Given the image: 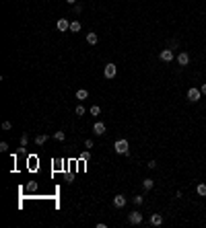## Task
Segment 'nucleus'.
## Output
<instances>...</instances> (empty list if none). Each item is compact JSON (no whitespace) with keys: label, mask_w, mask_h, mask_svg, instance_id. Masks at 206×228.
<instances>
[{"label":"nucleus","mask_w":206,"mask_h":228,"mask_svg":"<svg viewBox=\"0 0 206 228\" xmlns=\"http://www.w3.org/2000/svg\"><path fill=\"white\" fill-rule=\"evenodd\" d=\"M66 2H68V4H76V0H66Z\"/></svg>","instance_id":"29"},{"label":"nucleus","mask_w":206,"mask_h":228,"mask_svg":"<svg viewBox=\"0 0 206 228\" xmlns=\"http://www.w3.org/2000/svg\"><path fill=\"white\" fill-rule=\"evenodd\" d=\"M74 6V12H80V10H83V6H80V4H72Z\"/></svg>","instance_id":"27"},{"label":"nucleus","mask_w":206,"mask_h":228,"mask_svg":"<svg viewBox=\"0 0 206 228\" xmlns=\"http://www.w3.org/2000/svg\"><path fill=\"white\" fill-rule=\"evenodd\" d=\"M27 142H29V136L23 134V136H21V146H27Z\"/></svg>","instance_id":"20"},{"label":"nucleus","mask_w":206,"mask_h":228,"mask_svg":"<svg viewBox=\"0 0 206 228\" xmlns=\"http://www.w3.org/2000/svg\"><path fill=\"white\" fill-rule=\"evenodd\" d=\"M85 148L91 150V148H93V142H91V140H87V142H85Z\"/></svg>","instance_id":"25"},{"label":"nucleus","mask_w":206,"mask_h":228,"mask_svg":"<svg viewBox=\"0 0 206 228\" xmlns=\"http://www.w3.org/2000/svg\"><path fill=\"white\" fill-rule=\"evenodd\" d=\"M116 152L118 154H128V140H118V142H116Z\"/></svg>","instance_id":"3"},{"label":"nucleus","mask_w":206,"mask_h":228,"mask_svg":"<svg viewBox=\"0 0 206 228\" xmlns=\"http://www.w3.org/2000/svg\"><path fill=\"white\" fill-rule=\"evenodd\" d=\"M54 138H56V140H60V142H62V140L66 138V134H64V132H56V134H54Z\"/></svg>","instance_id":"19"},{"label":"nucleus","mask_w":206,"mask_h":228,"mask_svg":"<svg viewBox=\"0 0 206 228\" xmlns=\"http://www.w3.org/2000/svg\"><path fill=\"white\" fill-rule=\"evenodd\" d=\"M159 58H161L163 62H171V60H173V51H171V50H161Z\"/></svg>","instance_id":"8"},{"label":"nucleus","mask_w":206,"mask_h":228,"mask_svg":"<svg viewBox=\"0 0 206 228\" xmlns=\"http://www.w3.org/2000/svg\"><path fill=\"white\" fill-rule=\"evenodd\" d=\"M56 27H58V31H62V33L64 31H70V23L66 19H60L58 23H56Z\"/></svg>","instance_id":"7"},{"label":"nucleus","mask_w":206,"mask_h":228,"mask_svg":"<svg viewBox=\"0 0 206 228\" xmlns=\"http://www.w3.org/2000/svg\"><path fill=\"white\" fill-rule=\"evenodd\" d=\"M200 97H202V90L196 89V86H192V89L188 90V99L194 101V103H196V101H200Z\"/></svg>","instance_id":"1"},{"label":"nucleus","mask_w":206,"mask_h":228,"mask_svg":"<svg viewBox=\"0 0 206 228\" xmlns=\"http://www.w3.org/2000/svg\"><path fill=\"white\" fill-rule=\"evenodd\" d=\"M89 156H91V150H85V152H83V154H80V158H83V160H87V158H89Z\"/></svg>","instance_id":"22"},{"label":"nucleus","mask_w":206,"mask_h":228,"mask_svg":"<svg viewBox=\"0 0 206 228\" xmlns=\"http://www.w3.org/2000/svg\"><path fill=\"white\" fill-rule=\"evenodd\" d=\"M151 224H152V226H161V224H163V216H161V214H152V216H151Z\"/></svg>","instance_id":"10"},{"label":"nucleus","mask_w":206,"mask_h":228,"mask_svg":"<svg viewBox=\"0 0 206 228\" xmlns=\"http://www.w3.org/2000/svg\"><path fill=\"white\" fill-rule=\"evenodd\" d=\"M87 97H89L87 89H79V90H76V99H79V101H85Z\"/></svg>","instance_id":"12"},{"label":"nucleus","mask_w":206,"mask_h":228,"mask_svg":"<svg viewBox=\"0 0 206 228\" xmlns=\"http://www.w3.org/2000/svg\"><path fill=\"white\" fill-rule=\"evenodd\" d=\"M45 142H48V136H45V134H39L37 138H35V144H37V146H44Z\"/></svg>","instance_id":"13"},{"label":"nucleus","mask_w":206,"mask_h":228,"mask_svg":"<svg viewBox=\"0 0 206 228\" xmlns=\"http://www.w3.org/2000/svg\"><path fill=\"white\" fill-rule=\"evenodd\" d=\"M13 128V124H10V121H4V124H2V129H10Z\"/></svg>","instance_id":"24"},{"label":"nucleus","mask_w":206,"mask_h":228,"mask_svg":"<svg viewBox=\"0 0 206 228\" xmlns=\"http://www.w3.org/2000/svg\"><path fill=\"white\" fill-rule=\"evenodd\" d=\"M93 132H95V136H103L105 134V124H103V121H95Z\"/></svg>","instance_id":"6"},{"label":"nucleus","mask_w":206,"mask_h":228,"mask_svg":"<svg viewBox=\"0 0 206 228\" xmlns=\"http://www.w3.org/2000/svg\"><path fill=\"white\" fill-rule=\"evenodd\" d=\"M147 167H148V169H155V167H157V163H155V160H148Z\"/></svg>","instance_id":"26"},{"label":"nucleus","mask_w":206,"mask_h":228,"mask_svg":"<svg viewBox=\"0 0 206 228\" xmlns=\"http://www.w3.org/2000/svg\"><path fill=\"white\" fill-rule=\"evenodd\" d=\"M128 222L132 224V226L140 224V222H142V214H140V212H132V214H128Z\"/></svg>","instance_id":"2"},{"label":"nucleus","mask_w":206,"mask_h":228,"mask_svg":"<svg viewBox=\"0 0 206 228\" xmlns=\"http://www.w3.org/2000/svg\"><path fill=\"white\" fill-rule=\"evenodd\" d=\"M177 64H179V66H188V64H190V54H188V51L177 54Z\"/></svg>","instance_id":"5"},{"label":"nucleus","mask_w":206,"mask_h":228,"mask_svg":"<svg viewBox=\"0 0 206 228\" xmlns=\"http://www.w3.org/2000/svg\"><path fill=\"white\" fill-rule=\"evenodd\" d=\"M76 115H79V117H80V115H85V107H83V105H76Z\"/></svg>","instance_id":"21"},{"label":"nucleus","mask_w":206,"mask_h":228,"mask_svg":"<svg viewBox=\"0 0 206 228\" xmlns=\"http://www.w3.org/2000/svg\"><path fill=\"white\" fill-rule=\"evenodd\" d=\"M196 191H198V195H202V197H204V195H206V185H204V183H200Z\"/></svg>","instance_id":"16"},{"label":"nucleus","mask_w":206,"mask_h":228,"mask_svg":"<svg viewBox=\"0 0 206 228\" xmlns=\"http://www.w3.org/2000/svg\"><path fill=\"white\" fill-rule=\"evenodd\" d=\"M91 113H93V115H99V113H101V107H99V105H93V107H91Z\"/></svg>","instance_id":"18"},{"label":"nucleus","mask_w":206,"mask_h":228,"mask_svg":"<svg viewBox=\"0 0 206 228\" xmlns=\"http://www.w3.org/2000/svg\"><path fill=\"white\" fill-rule=\"evenodd\" d=\"M97 41H99V37H97V33H95V31H93V33H87V43L95 45Z\"/></svg>","instance_id":"11"},{"label":"nucleus","mask_w":206,"mask_h":228,"mask_svg":"<svg viewBox=\"0 0 206 228\" xmlns=\"http://www.w3.org/2000/svg\"><path fill=\"white\" fill-rule=\"evenodd\" d=\"M132 201L136 203V206H140V203L144 201V197H142V195H134V199H132Z\"/></svg>","instance_id":"17"},{"label":"nucleus","mask_w":206,"mask_h":228,"mask_svg":"<svg viewBox=\"0 0 206 228\" xmlns=\"http://www.w3.org/2000/svg\"><path fill=\"white\" fill-rule=\"evenodd\" d=\"M200 90H202V95H206V85H202V86H200Z\"/></svg>","instance_id":"28"},{"label":"nucleus","mask_w":206,"mask_h":228,"mask_svg":"<svg viewBox=\"0 0 206 228\" xmlns=\"http://www.w3.org/2000/svg\"><path fill=\"white\" fill-rule=\"evenodd\" d=\"M113 206H116V208H124V206H126V195H116V197H113Z\"/></svg>","instance_id":"9"},{"label":"nucleus","mask_w":206,"mask_h":228,"mask_svg":"<svg viewBox=\"0 0 206 228\" xmlns=\"http://www.w3.org/2000/svg\"><path fill=\"white\" fill-rule=\"evenodd\" d=\"M152 185H155V181H152V179H144V181H142V187H144V191L152 189Z\"/></svg>","instance_id":"14"},{"label":"nucleus","mask_w":206,"mask_h":228,"mask_svg":"<svg viewBox=\"0 0 206 228\" xmlns=\"http://www.w3.org/2000/svg\"><path fill=\"white\" fill-rule=\"evenodd\" d=\"M70 31H72V33L80 31V23H79V21H72V23H70Z\"/></svg>","instance_id":"15"},{"label":"nucleus","mask_w":206,"mask_h":228,"mask_svg":"<svg viewBox=\"0 0 206 228\" xmlns=\"http://www.w3.org/2000/svg\"><path fill=\"white\" fill-rule=\"evenodd\" d=\"M0 150H2V152H6V150H8V144H6V142H0Z\"/></svg>","instance_id":"23"},{"label":"nucleus","mask_w":206,"mask_h":228,"mask_svg":"<svg viewBox=\"0 0 206 228\" xmlns=\"http://www.w3.org/2000/svg\"><path fill=\"white\" fill-rule=\"evenodd\" d=\"M116 72H118L116 64H105V70H103V74H105V78H113V76H116Z\"/></svg>","instance_id":"4"}]
</instances>
